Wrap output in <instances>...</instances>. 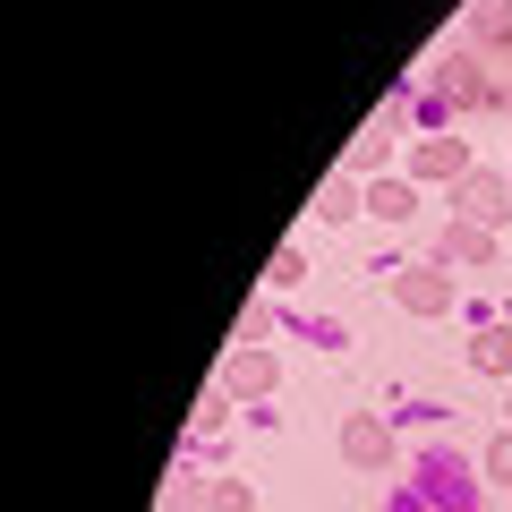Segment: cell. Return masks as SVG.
<instances>
[{"mask_svg": "<svg viewBox=\"0 0 512 512\" xmlns=\"http://www.w3.org/2000/svg\"><path fill=\"white\" fill-rule=\"evenodd\" d=\"M461 214H470V222H495V214H504V180H470V188H461Z\"/></svg>", "mask_w": 512, "mask_h": 512, "instance_id": "obj_2", "label": "cell"}, {"mask_svg": "<svg viewBox=\"0 0 512 512\" xmlns=\"http://www.w3.org/2000/svg\"><path fill=\"white\" fill-rule=\"evenodd\" d=\"M342 453H350V461H384V427H376V419H350V427H342Z\"/></svg>", "mask_w": 512, "mask_h": 512, "instance_id": "obj_3", "label": "cell"}, {"mask_svg": "<svg viewBox=\"0 0 512 512\" xmlns=\"http://www.w3.org/2000/svg\"><path fill=\"white\" fill-rule=\"evenodd\" d=\"M402 299L427 316V308H444V282H436V274H410V282H402Z\"/></svg>", "mask_w": 512, "mask_h": 512, "instance_id": "obj_4", "label": "cell"}, {"mask_svg": "<svg viewBox=\"0 0 512 512\" xmlns=\"http://www.w3.org/2000/svg\"><path fill=\"white\" fill-rule=\"evenodd\" d=\"M487 478H504V487H512V436H504V444L487 453Z\"/></svg>", "mask_w": 512, "mask_h": 512, "instance_id": "obj_6", "label": "cell"}, {"mask_svg": "<svg viewBox=\"0 0 512 512\" xmlns=\"http://www.w3.org/2000/svg\"><path fill=\"white\" fill-rule=\"evenodd\" d=\"M478 367H512V342H504V333H478Z\"/></svg>", "mask_w": 512, "mask_h": 512, "instance_id": "obj_5", "label": "cell"}, {"mask_svg": "<svg viewBox=\"0 0 512 512\" xmlns=\"http://www.w3.org/2000/svg\"><path fill=\"white\" fill-rule=\"evenodd\" d=\"M436 86H444V94H461V103H487V77H478V60H444Z\"/></svg>", "mask_w": 512, "mask_h": 512, "instance_id": "obj_1", "label": "cell"}]
</instances>
